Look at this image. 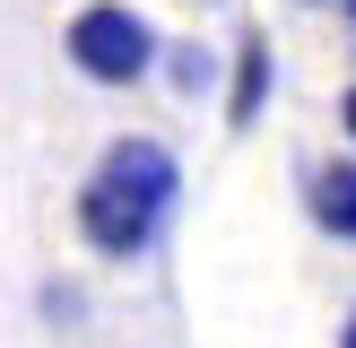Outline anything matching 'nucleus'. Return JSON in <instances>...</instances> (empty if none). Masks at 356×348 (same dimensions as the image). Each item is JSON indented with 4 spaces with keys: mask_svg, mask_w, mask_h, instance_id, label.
<instances>
[{
    "mask_svg": "<svg viewBox=\"0 0 356 348\" xmlns=\"http://www.w3.org/2000/svg\"><path fill=\"white\" fill-rule=\"evenodd\" d=\"M174 200H183L174 148L148 139V131H131V139H113V148L96 157V174L79 183V235H87V253H104V261H139L165 235Z\"/></svg>",
    "mask_w": 356,
    "mask_h": 348,
    "instance_id": "1",
    "label": "nucleus"
},
{
    "mask_svg": "<svg viewBox=\"0 0 356 348\" xmlns=\"http://www.w3.org/2000/svg\"><path fill=\"white\" fill-rule=\"evenodd\" d=\"M70 70H79L87 87H139L156 61H165V44H156V26L131 9V0H87L79 17H70L61 35Z\"/></svg>",
    "mask_w": 356,
    "mask_h": 348,
    "instance_id": "2",
    "label": "nucleus"
},
{
    "mask_svg": "<svg viewBox=\"0 0 356 348\" xmlns=\"http://www.w3.org/2000/svg\"><path fill=\"white\" fill-rule=\"evenodd\" d=\"M305 218L322 226V235L356 244V148H348V157H322V166H305Z\"/></svg>",
    "mask_w": 356,
    "mask_h": 348,
    "instance_id": "3",
    "label": "nucleus"
},
{
    "mask_svg": "<svg viewBox=\"0 0 356 348\" xmlns=\"http://www.w3.org/2000/svg\"><path fill=\"white\" fill-rule=\"evenodd\" d=\"M270 87H278V52H270V35H243V44H235V96H226V122H235V131H252L261 104H270Z\"/></svg>",
    "mask_w": 356,
    "mask_h": 348,
    "instance_id": "4",
    "label": "nucleus"
},
{
    "mask_svg": "<svg viewBox=\"0 0 356 348\" xmlns=\"http://www.w3.org/2000/svg\"><path fill=\"white\" fill-rule=\"evenodd\" d=\"M165 87H174V96H209V87H218V52H209V44H174L165 52Z\"/></svg>",
    "mask_w": 356,
    "mask_h": 348,
    "instance_id": "5",
    "label": "nucleus"
},
{
    "mask_svg": "<svg viewBox=\"0 0 356 348\" xmlns=\"http://www.w3.org/2000/svg\"><path fill=\"white\" fill-rule=\"evenodd\" d=\"M339 139L356 148V87H339Z\"/></svg>",
    "mask_w": 356,
    "mask_h": 348,
    "instance_id": "6",
    "label": "nucleus"
},
{
    "mask_svg": "<svg viewBox=\"0 0 356 348\" xmlns=\"http://www.w3.org/2000/svg\"><path fill=\"white\" fill-rule=\"evenodd\" d=\"M339 348H356V305H348V322H339Z\"/></svg>",
    "mask_w": 356,
    "mask_h": 348,
    "instance_id": "7",
    "label": "nucleus"
},
{
    "mask_svg": "<svg viewBox=\"0 0 356 348\" xmlns=\"http://www.w3.org/2000/svg\"><path fill=\"white\" fill-rule=\"evenodd\" d=\"M339 9H348V26H356V0H339Z\"/></svg>",
    "mask_w": 356,
    "mask_h": 348,
    "instance_id": "8",
    "label": "nucleus"
}]
</instances>
